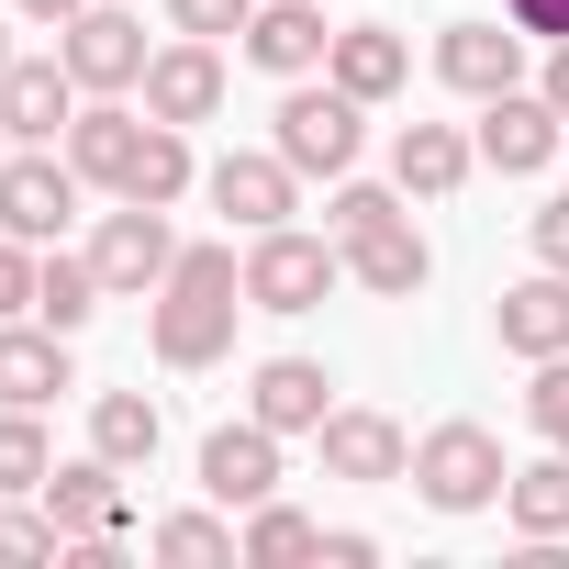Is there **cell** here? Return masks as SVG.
Listing matches in <instances>:
<instances>
[{
  "label": "cell",
  "instance_id": "obj_6",
  "mask_svg": "<svg viewBox=\"0 0 569 569\" xmlns=\"http://www.w3.org/2000/svg\"><path fill=\"white\" fill-rule=\"evenodd\" d=\"M57 57H68L79 90H146V23L112 12V0H90V12L57 23Z\"/></svg>",
  "mask_w": 569,
  "mask_h": 569
},
{
  "label": "cell",
  "instance_id": "obj_4",
  "mask_svg": "<svg viewBox=\"0 0 569 569\" xmlns=\"http://www.w3.org/2000/svg\"><path fill=\"white\" fill-rule=\"evenodd\" d=\"M358 112H369L358 90L291 79V101H279V157H291L302 179H347V168H358Z\"/></svg>",
  "mask_w": 569,
  "mask_h": 569
},
{
  "label": "cell",
  "instance_id": "obj_24",
  "mask_svg": "<svg viewBox=\"0 0 569 569\" xmlns=\"http://www.w3.org/2000/svg\"><path fill=\"white\" fill-rule=\"evenodd\" d=\"M502 502H513V536H525V547H547V536H569V447H547V458H525V469L502 480Z\"/></svg>",
  "mask_w": 569,
  "mask_h": 569
},
{
  "label": "cell",
  "instance_id": "obj_30",
  "mask_svg": "<svg viewBox=\"0 0 569 569\" xmlns=\"http://www.w3.org/2000/svg\"><path fill=\"white\" fill-rule=\"evenodd\" d=\"M146 547H157V558H179V569H201V558H246V536H234L223 513H168Z\"/></svg>",
  "mask_w": 569,
  "mask_h": 569
},
{
  "label": "cell",
  "instance_id": "obj_25",
  "mask_svg": "<svg viewBox=\"0 0 569 569\" xmlns=\"http://www.w3.org/2000/svg\"><path fill=\"white\" fill-rule=\"evenodd\" d=\"M157 436H168V413H157L146 391H90V447H101L112 469H146Z\"/></svg>",
  "mask_w": 569,
  "mask_h": 569
},
{
  "label": "cell",
  "instance_id": "obj_8",
  "mask_svg": "<svg viewBox=\"0 0 569 569\" xmlns=\"http://www.w3.org/2000/svg\"><path fill=\"white\" fill-rule=\"evenodd\" d=\"M79 190H90V179H79L57 146H12V157H0V234H34V246H46V234L79 212Z\"/></svg>",
  "mask_w": 569,
  "mask_h": 569
},
{
  "label": "cell",
  "instance_id": "obj_23",
  "mask_svg": "<svg viewBox=\"0 0 569 569\" xmlns=\"http://www.w3.org/2000/svg\"><path fill=\"white\" fill-rule=\"evenodd\" d=\"M325 79H336V90H358V101H391V90L413 79V46H402L391 23H347V34H336V57H325Z\"/></svg>",
  "mask_w": 569,
  "mask_h": 569
},
{
  "label": "cell",
  "instance_id": "obj_27",
  "mask_svg": "<svg viewBox=\"0 0 569 569\" xmlns=\"http://www.w3.org/2000/svg\"><path fill=\"white\" fill-rule=\"evenodd\" d=\"M101 302H112V291H101V268H90V257H46V268H34V325L79 336Z\"/></svg>",
  "mask_w": 569,
  "mask_h": 569
},
{
  "label": "cell",
  "instance_id": "obj_22",
  "mask_svg": "<svg viewBox=\"0 0 569 569\" xmlns=\"http://www.w3.org/2000/svg\"><path fill=\"white\" fill-rule=\"evenodd\" d=\"M46 513L68 525V536H112L123 525V469L90 447V458H68V469H46Z\"/></svg>",
  "mask_w": 569,
  "mask_h": 569
},
{
  "label": "cell",
  "instance_id": "obj_15",
  "mask_svg": "<svg viewBox=\"0 0 569 569\" xmlns=\"http://www.w3.org/2000/svg\"><path fill=\"white\" fill-rule=\"evenodd\" d=\"M246 57H257L268 79H313V68L336 57V34H325V0H257Z\"/></svg>",
  "mask_w": 569,
  "mask_h": 569
},
{
  "label": "cell",
  "instance_id": "obj_10",
  "mask_svg": "<svg viewBox=\"0 0 569 569\" xmlns=\"http://www.w3.org/2000/svg\"><path fill=\"white\" fill-rule=\"evenodd\" d=\"M436 79L469 90V101L525 90V23H513V34H502V23H447V34H436Z\"/></svg>",
  "mask_w": 569,
  "mask_h": 569
},
{
  "label": "cell",
  "instance_id": "obj_32",
  "mask_svg": "<svg viewBox=\"0 0 569 569\" xmlns=\"http://www.w3.org/2000/svg\"><path fill=\"white\" fill-rule=\"evenodd\" d=\"M402 212V190H369V179H336V201H325V234L347 246V234H369V223H391Z\"/></svg>",
  "mask_w": 569,
  "mask_h": 569
},
{
  "label": "cell",
  "instance_id": "obj_5",
  "mask_svg": "<svg viewBox=\"0 0 569 569\" xmlns=\"http://www.w3.org/2000/svg\"><path fill=\"white\" fill-rule=\"evenodd\" d=\"M90 268H101V291H112V302H146L157 279L179 268V234H168V212H157V201H123V212H101V234H90Z\"/></svg>",
  "mask_w": 569,
  "mask_h": 569
},
{
  "label": "cell",
  "instance_id": "obj_37",
  "mask_svg": "<svg viewBox=\"0 0 569 569\" xmlns=\"http://www.w3.org/2000/svg\"><path fill=\"white\" fill-rule=\"evenodd\" d=\"M536 257H547V268H569V190L536 212Z\"/></svg>",
  "mask_w": 569,
  "mask_h": 569
},
{
  "label": "cell",
  "instance_id": "obj_9",
  "mask_svg": "<svg viewBox=\"0 0 569 569\" xmlns=\"http://www.w3.org/2000/svg\"><path fill=\"white\" fill-rule=\"evenodd\" d=\"M201 491L223 502V513H257L268 491H279V425H212L201 436Z\"/></svg>",
  "mask_w": 569,
  "mask_h": 569
},
{
  "label": "cell",
  "instance_id": "obj_3",
  "mask_svg": "<svg viewBox=\"0 0 569 569\" xmlns=\"http://www.w3.org/2000/svg\"><path fill=\"white\" fill-rule=\"evenodd\" d=\"M502 436L491 425H436L425 447H413V491L436 502V513H480V502H502Z\"/></svg>",
  "mask_w": 569,
  "mask_h": 569
},
{
  "label": "cell",
  "instance_id": "obj_18",
  "mask_svg": "<svg viewBox=\"0 0 569 569\" xmlns=\"http://www.w3.org/2000/svg\"><path fill=\"white\" fill-rule=\"evenodd\" d=\"M469 168H480V146H469L458 123H402V134H391V190H402V201H447Z\"/></svg>",
  "mask_w": 569,
  "mask_h": 569
},
{
  "label": "cell",
  "instance_id": "obj_39",
  "mask_svg": "<svg viewBox=\"0 0 569 569\" xmlns=\"http://www.w3.org/2000/svg\"><path fill=\"white\" fill-rule=\"evenodd\" d=\"M547 101H558V112H569V46H558V57H547Z\"/></svg>",
  "mask_w": 569,
  "mask_h": 569
},
{
  "label": "cell",
  "instance_id": "obj_7",
  "mask_svg": "<svg viewBox=\"0 0 569 569\" xmlns=\"http://www.w3.org/2000/svg\"><path fill=\"white\" fill-rule=\"evenodd\" d=\"M547 157H569V112H558L547 90H502V101H480V168L536 179Z\"/></svg>",
  "mask_w": 569,
  "mask_h": 569
},
{
  "label": "cell",
  "instance_id": "obj_35",
  "mask_svg": "<svg viewBox=\"0 0 569 569\" xmlns=\"http://www.w3.org/2000/svg\"><path fill=\"white\" fill-rule=\"evenodd\" d=\"M168 23H179V34H212V46H223V34H246V23H257V0H168Z\"/></svg>",
  "mask_w": 569,
  "mask_h": 569
},
{
  "label": "cell",
  "instance_id": "obj_38",
  "mask_svg": "<svg viewBox=\"0 0 569 569\" xmlns=\"http://www.w3.org/2000/svg\"><path fill=\"white\" fill-rule=\"evenodd\" d=\"M325 558H336V569H369V558H380V536H369V525H336V536H325Z\"/></svg>",
  "mask_w": 569,
  "mask_h": 569
},
{
  "label": "cell",
  "instance_id": "obj_11",
  "mask_svg": "<svg viewBox=\"0 0 569 569\" xmlns=\"http://www.w3.org/2000/svg\"><path fill=\"white\" fill-rule=\"evenodd\" d=\"M146 112H157V123H212V112H223V57H212V34H179V46L146 57Z\"/></svg>",
  "mask_w": 569,
  "mask_h": 569
},
{
  "label": "cell",
  "instance_id": "obj_31",
  "mask_svg": "<svg viewBox=\"0 0 569 569\" xmlns=\"http://www.w3.org/2000/svg\"><path fill=\"white\" fill-rule=\"evenodd\" d=\"M34 558H68V525L23 513V491H0V569H34Z\"/></svg>",
  "mask_w": 569,
  "mask_h": 569
},
{
  "label": "cell",
  "instance_id": "obj_41",
  "mask_svg": "<svg viewBox=\"0 0 569 569\" xmlns=\"http://www.w3.org/2000/svg\"><path fill=\"white\" fill-rule=\"evenodd\" d=\"M0 79H12V34H0Z\"/></svg>",
  "mask_w": 569,
  "mask_h": 569
},
{
  "label": "cell",
  "instance_id": "obj_26",
  "mask_svg": "<svg viewBox=\"0 0 569 569\" xmlns=\"http://www.w3.org/2000/svg\"><path fill=\"white\" fill-rule=\"evenodd\" d=\"M179 190H190V123H157V112H146V146H134V168H123V201H157V212H168Z\"/></svg>",
  "mask_w": 569,
  "mask_h": 569
},
{
  "label": "cell",
  "instance_id": "obj_28",
  "mask_svg": "<svg viewBox=\"0 0 569 569\" xmlns=\"http://www.w3.org/2000/svg\"><path fill=\"white\" fill-rule=\"evenodd\" d=\"M246 558H257V569H291V558H325V525H313V513H291V502L268 491V502L246 513Z\"/></svg>",
  "mask_w": 569,
  "mask_h": 569
},
{
  "label": "cell",
  "instance_id": "obj_21",
  "mask_svg": "<svg viewBox=\"0 0 569 569\" xmlns=\"http://www.w3.org/2000/svg\"><path fill=\"white\" fill-rule=\"evenodd\" d=\"M134 146H146V123L101 90V101H79V123H68V168L90 179V190H123V168H134Z\"/></svg>",
  "mask_w": 569,
  "mask_h": 569
},
{
  "label": "cell",
  "instance_id": "obj_36",
  "mask_svg": "<svg viewBox=\"0 0 569 569\" xmlns=\"http://www.w3.org/2000/svg\"><path fill=\"white\" fill-rule=\"evenodd\" d=\"M502 12H513L536 46H569V0H502Z\"/></svg>",
  "mask_w": 569,
  "mask_h": 569
},
{
  "label": "cell",
  "instance_id": "obj_19",
  "mask_svg": "<svg viewBox=\"0 0 569 569\" xmlns=\"http://www.w3.org/2000/svg\"><path fill=\"white\" fill-rule=\"evenodd\" d=\"M57 391H79V380H68V336H57V325H23V313H12V325H0V402L46 413Z\"/></svg>",
  "mask_w": 569,
  "mask_h": 569
},
{
  "label": "cell",
  "instance_id": "obj_2",
  "mask_svg": "<svg viewBox=\"0 0 569 569\" xmlns=\"http://www.w3.org/2000/svg\"><path fill=\"white\" fill-rule=\"evenodd\" d=\"M336 279H347V246H336V234L268 223V234L246 246V302H257V313H313Z\"/></svg>",
  "mask_w": 569,
  "mask_h": 569
},
{
  "label": "cell",
  "instance_id": "obj_40",
  "mask_svg": "<svg viewBox=\"0 0 569 569\" xmlns=\"http://www.w3.org/2000/svg\"><path fill=\"white\" fill-rule=\"evenodd\" d=\"M23 12H34V23H68V12H90V0H23Z\"/></svg>",
  "mask_w": 569,
  "mask_h": 569
},
{
  "label": "cell",
  "instance_id": "obj_17",
  "mask_svg": "<svg viewBox=\"0 0 569 569\" xmlns=\"http://www.w3.org/2000/svg\"><path fill=\"white\" fill-rule=\"evenodd\" d=\"M347 279L358 291H380V302H413L425 279H436V246L391 212V223H369V234H347Z\"/></svg>",
  "mask_w": 569,
  "mask_h": 569
},
{
  "label": "cell",
  "instance_id": "obj_33",
  "mask_svg": "<svg viewBox=\"0 0 569 569\" xmlns=\"http://www.w3.org/2000/svg\"><path fill=\"white\" fill-rule=\"evenodd\" d=\"M525 413H536V436H547V447H569V358H536V391H525Z\"/></svg>",
  "mask_w": 569,
  "mask_h": 569
},
{
  "label": "cell",
  "instance_id": "obj_1",
  "mask_svg": "<svg viewBox=\"0 0 569 569\" xmlns=\"http://www.w3.org/2000/svg\"><path fill=\"white\" fill-rule=\"evenodd\" d=\"M234 313H257L234 246H179V268L146 291V336H157L168 369H212V358L234 347Z\"/></svg>",
  "mask_w": 569,
  "mask_h": 569
},
{
  "label": "cell",
  "instance_id": "obj_12",
  "mask_svg": "<svg viewBox=\"0 0 569 569\" xmlns=\"http://www.w3.org/2000/svg\"><path fill=\"white\" fill-rule=\"evenodd\" d=\"M201 190H212V212H223V223L268 234V223H291V201H302V168L268 146V157H223V168H212Z\"/></svg>",
  "mask_w": 569,
  "mask_h": 569
},
{
  "label": "cell",
  "instance_id": "obj_13",
  "mask_svg": "<svg viewBox=\"0 0 569 569\" xmlns=\"http://www.w3.org/2000/svg\"><path fill=\"white\" fill-rule=\"evenodd\" d=\"M0 123H12V146H57V134L79 123L68 57H12V79H0Z\"/></svg>",
  "mask_w": 569,
  "mask_h": 569
},
{
  "label": "cell",
  "instance_id": "obj_14",
  "mask_svg": "<svg viewBox=\"0 0 569 569\" xmlns=\"http://www.w3.org/2000/svg\"><path fill=\"white\" fill-rule=\"evenodd\" d=\"M491 336H502L513 358H569V268L513 279V291L491 302Z\"/></svg>",
  "mask_w": 569,
  "mask_h": 569
},
{
  "label": "cell",
  "instance_id": "obj_34",
  "mask_svg": "<svg viewBox=\"0 0 569 569\" xmlns=\"http://www.w3.org/2000/svg\"><path fill=\"white\" fill-rule=\"evenodd\" d=\"M34 234H0V325H12V313H34Z\"/></svg>",
  "mask_w": 569,
  "mask_h": 569
},
{
  "label": "cell",
  "instance_id": "obj_42",
  "mask_svg": "<svg viewBox=\"0 0 569 569\" xmlns=\"http://www.w3.org/2000/svg\"><path fill=\"white\" fill-rule=\"evenodd\" d=\"M0 157H12V123H0Z\"/></svg>",
  "mask_w": 569,
  "mask_h": 569
},
{
  "label": "cell",
  "instance_id": "obj_20",
  "mask_svg": "<svg viewBox=\"0 0 569 569\" xmlns=\"http://www.w3.org/2000/svg\"><path fill=\"white\" fill-rule=\"evenodd\" d=\"M246 413H257V425H279V436H313V425L336 413V380H325L313 358H268V369L246 380Z\"/></svg>",
  "mask_w": 569,
  "mask_h": 569
},
{
  "label": "cell",
  "instance_id": "obj_29",
  "mask_svg": "<svg viewBox=\"0 0 569 569\" xmlns=\"http://www.w3.org/2000/svg\"><path fill=\"white\" fill-rule=\"evenodd\" d=\"M46 469H57L46 425H34L23 402H0V491H46Z\"/></svg>",
  "mask_w": 569,
  "mask_h": 569
},
{
  "label": "cell",
  "instance_id": "obj_16",
  "mask_svg": "<svg viewBox=\"0 0 569 569\" xmlns=\"http://www.w3.org/2000/svg\"><path fill=\"white\" fill-rule=\"evenodd\" d=\"M313 447H325L336 480H413V436H402L391 413H325Z\"/></svg>",
  "mask_w": 569,
  "mask_h": 569
}]
</instances>
